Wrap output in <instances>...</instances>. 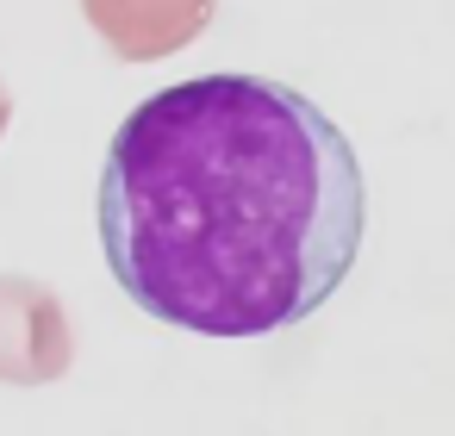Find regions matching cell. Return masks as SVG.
Returning a JSON list of instances; mask_svg holds the SVG:
<instances>
[{"mask_svg": "<svg viewBox=\"0 0 455 436\" xmlns=\"http://www.w3.org/2000/svg\"><path fill=\"white\" fill-rule=\"evenodd\" d=\"M368 181L343 125L275 75H194L125 113L100 169L119 293L194 337H275L337 299Z\"/></svg>", "mask_w": 455, "mask_h": 436, "instance_id": "cell-1", "label": "cell"}, {"mask_svg": "<svg viewBox=\"0 0 455 436\" xmlns=\"http://www.w3.org/2000/svg\"><path fill=\"white\" fill-rule=\"evenodd\" d=\"M69 312L44 281L0 274V380H57L69 368Z\"/></svg>", "mask_w": 455, "mask_h": 436, "instance_id": "cell-2", "label": "cell"}, {"mask_svg": "<svg viewBox=\"0 0 455 436\" xmlns=\"http://www.w3.org/2000/svg\"><path fill=\"white\" fill-rule=\"evenodd\" d=\"M82 13L119 63H163L212 26L219 0H82Z\"/></svg>", "mask_w": 455, "mask_h": 436, "instance_id": "cell-3", "label": "cell"}, {"mask_svg": "<svg viewBox=\"0 0 455 436\" xmlns=\"http://www.w3.org/2000/svg\"><path fill=\"white\" fill-rule=\"evenodd\" d=\"M7 125H13V94H7V82H0V138H7Z\"/></svg>", "mask_w": 455, "mask_h": 436, "instance_id": "cell-4", "label": "cell"}]
</instances>
